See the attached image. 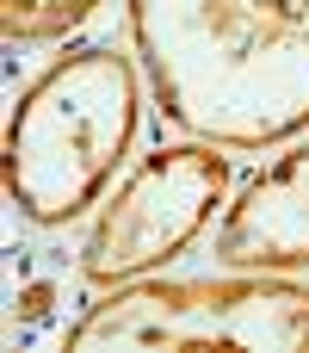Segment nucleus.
<instances>
[{
    "instance_id": "nucleus-6",
    "label": "nucleus",
    "mask_w": 309,
    "mask_h": 353,
    "mask_svg": "<svg viewBox=\"0 0 309 353\" xmlns=\"http://www.w3.org/2000/svg\"><path fill=\"white\" fill-rule=\"evenodd\" d=\"M105 0H0V31L6 43H50V37H68L81 31Z\"/></svg>"
},
{
    "instance_id": "nucleus-4",
    "label": "nucleus",
    "mask_w": 309,
    "mask_h": 353,
    "mask_svg": "<svg viewBox=\"0 0 309 353\" xmlns=\"http://www.w3.org/2000/svg\"><path fill=\"white\" fill-rule=\"evenodd\" d=\"M229 180L235 174H229V155H217V143H204V137L198 143H161L99 205L93 230L81 242V279L111 292V285L161 273L229 205Z\"/></svg>"
},
{
    "instance_id": "nucleus-7",
    "label": "nucleus",
    "mask_w": 309,
    "mask_h": 353,
    "mask_svg": "<svg viewBox=\"0 0 309 353\" xmlns=\"http://www.w3.org/2000/svg\"><path fill=\"white\" fill-rule=\"evenodd\" d=\"M297 6H303V12H309V0H297Z\"/></svg>"
},
{
    "instance_id": "nucleus-2",
    "label": "nucleus",
    "mask_w": 309,
    "mask_h": 353,
    "mask_svg": "<svg viewBox=\"0 0 309 353\" xmlns=\"http://www.w3.org/2000/svg\"><path fill=\"white\" fill-rule=\"evenodd\" d=\"M142 124V74L118 43L56 56L6 118V199L25 223L62 230L105 199Z\"/></svg>"
},
{
    "instance_id": "nucleus-1",
    "label": "nucleus",
    "mask_w": 309,
    "mask_h": 353,
    "mask_svg": "<svg viewBox=\"0 0 309 353\" xmlns=\"http://www.w3.org/2000/svg\"><path fill=\"white\" fill-rule=\"evenodd\" d=\"M130 37L167 124L217 149H273L309 130L297 0H130Z\"/></svg>"
},
{
    "instance_id": "nucleus-3",
    "label": "nucleus",
    "mask_w": 309,
    "mask_h": 353,
    "mask_svg": "<svg viewBox=\"0 0 309 353\" xmlns=\"http://www.w3.org/2000/svg\"><path fill=\"white\" fill-rule=\"evenodd\" d=\"M74 353L142 347H248L309 353V285L291 273H229V279H130L111 285L68 329Z\"/></svg>"
},
{
    "instance_id": "nucleus-5",
    "label": "nucleus",
    "mask_w": 309,
    "mask_h": 353,
    "mask_svg": "<svg viewBox=\"0 0 309 353\" xmlns=\"http://www.w3.org/2000/svg\"><path fill=\"white\" fill-rule=\"evenodd\" d=\"M217 267L229 273H297L309 267V137L273 155L217 223Z\"/></svg>"
}]
</instances>
